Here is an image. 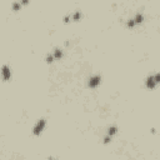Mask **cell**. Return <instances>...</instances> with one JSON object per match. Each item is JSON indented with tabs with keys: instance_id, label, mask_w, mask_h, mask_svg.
Listing matches in <instances>:
<instances>
[{
	"instance_id": "277c9868",
	"label": "cell",
	"mask_w": 160,
	"mask_h": 160,
	"mask_svg": "<svg viewBox=\"0 0 160 160\" xmlns=\"http://www.w3.org/2000/svg\"><path fill=\"white\" fill-rule=\"evenodd\" d=\"M1 74H3V80L4 81H9L11 79V70L8 65H3V70H1Z\"/></svg>"
},
{
	"instance_id": "5b68a950",
	"label": "cell",
	"mask_w": 160,
	"mask_h": 160,
	"mask_svg": "<svg viewBox=\"0 0 160 160\" xmlns=\"http://www.w3.org/2000/svg\"><path fill=\"white\" fill-rule=\"evenodd\" d=\"M81 16H83L81 11H80V10H76L74 14H71V20L73 21H79V20L81 19Z\"/></svg>"
},
{
	"instance_id": "30bf717a",
	"label": "cell",
	"mask_w": 160,
	"mask_h": 160,
	"mask_svg": "<svg viewBox=\"0 0 160 160\" xmlns=\"http://www.w3.org/2000/svg\"><path fill=\"white\" fill-rule=\"evenodd\" d=\"M45 60H46V63H48V64H50V63H53V61H54V60H55V58H54V55H53V53H51V54H48V55H46V59H45Z\"/></svg>"
},
{
	"instance_id": "9c48e42d",
	"label": "cell",
	"mask_w": 160,
	"mask_h": 160,
	"mask_svg": "<svg viewBox=\"0 0 160 160\" xmlns=\"http://www.w3.org/2000/svg\"><path fill=\"white\" fill-rule=\"evenodd\" d=\"M116 133H118V128H116V126H110V128L108 129V134L111 135V136H113V135H115Z\"/></svg>"
},
{
	"instance_id": "7c38bea8",
	"label": "cell",
	"mask_w": 160,
	"mask_h": 160,
	"mask_svg": "<svg viewBox=\"0 0 160 160\" xmlns=\"http://www.w3.org/2000/svg\"><path fill=\"white\" fill-rule=\"evenodd\" d=\"M110 141H111V135H106V136L104 138V144H109Z\"/></svg>"
},
{
	"instance_id": "3957f363",
	"label": "cell",
	"mask_w": 160,
	"mask_h": 160,
	"mask_svg": "<svg viewBox=\"0 0 160 160\" xmlns=\"http://www.w3.org/2000/svg\"><path fill=\"white\" fill-rule=\"evenodd\" d=\"M145 85H146V88L150 89V90L155 89V86L158 85V83H156V80H155L154 75H149V76L146 78V80H145Z\"/></svg>"
},
{
	"instance_id": "8fae6325",
	"label": "cell",
	"mask_w": 160,
	"mask_h": 160,
	"mask_svg": "<svg viewBox=\"0 0 160 160\" xmlns=\"http://www.w3.org/2000/svg\"><path fill=\"white\" fill-rule=\"evenodd\" d=\"M135 25H136V24H135V20L134 19H129L128 21H126V26L128 28H134Z\"/></svg>"
},
{
	"instance_id": "9a60e30c",
	"label": "cell",
	"mask_w": 160,
	"mask_h": 160,
	"mask_svg": "<svg viewBox=\"0 0 160 160\" xmlns=\"http://www.w3.org/2000/svg\"><path fill=\"white\" fill-rule=\"evenodd\" d=\"M20 1H21V4H23V5H26V4H29V3H30V0H20Z\"/></svg>"
},
{
	"instance_id": "7a4b0ae2",
	"label": "cell",
	"mask_w": 160,
	"mask_h": 160,
	"mask_svg": "<svg viewBox=\"0 0 160 160\" xmlns=\"http://www.w3.org/2000/svg\"><path fill=\"white\" fill-rule=\"evenodd\" d=\"M100 83H101V76H100V75H94V76H91L89 79L88 85H89V88L95 89V88L99 86Z\"/></svg>"
},
{
	"instance_id": "8992f818",
	"label": "cell",
	"mask_w": 160,
	"mask_h": 160,
	"mask_svg": "<svg viewBox=\"0 0 160 160\" xmlns=\"http://www.w3.org/2000/svg\"><path fill=\"white\" fill-rule=\"evenodd\" d=\"M53 55H54V58L55 60H60L63 58V51H61V49H54V51H53Z\"/></svg>"
},
{
	"instance_id": "52a82bcc",
	"label": "cell",
	"mask_w": 160,
	"mask_h": 160,
	"mask_svg": "<svg viewBox=\"0 0 160 160\" xmlns=\"http://www.w3.org/2000/svg\"><path fill=\"white\" fill-rule=\"evenodd\" d=\"M134 20H135V24H136V25L141 24V23L144 21V15H143V14H140V13H138L136 15H135Z\"/></svg>"
},
{
	"instance_id": "6da1fadb",
	"label": "cell",
	"mask_w": 160,
	"mask_h": 160,
	"mask_svg": "<svg viewBox=\"0 0 160 160\" xmlns=\"http://www.w3.org/2000/svg\"><path fill=\"white\" fill-rule=\"evenodd\" d=\"M45 125H46V121H45V119H40V120H38V123L35 124V126L33 128V134L35 135V136H39V135L44 131Z\"/></svg>"
},
{
	"instance_id": "5bb4252c",
	"label": "cell",
	"mask_w": 160,
	"mask_h": 160,
	"mask_svg": "<svg viewBox=\"0 0 160 160\" xmlns=\"http://www.w3.org/2000/svg\"><path fill=\"white\" fill-rule=\"evenodd\" d=\"M70 20H71V15H66V16L64 18V23H69Z\"/></svg>"
},
{
	"instance_id": "ba28073f",
	"label": "cell",
	"mask_w": 160,
	"mask_h": 160,
	"mask_svg": "<svg viewBox=\"0 0 160 160\" xmlns=\"http://www.w3.org/2000/svg\"><path fill=\"white\" fill-rule=\"evenodd\" d=\"M21 6H23L21 1H20V0H18V1H15V3L13 4V10H14V11H19V10L21 9Z\"/></svg>"
},
{
	"instance_id": "4fadbf2b",
	"label": "cell",
	"mask_w": 160,
	"mask_h": 160,
	"mask_svg": "<svg viewBox=\"0 0 160 160\" xmlns=\"http://www.w3.org/2000/svg\"><path fill=\"white\" fill-rule=\"evenodd\" d=\"M154 78H155V80H156V83H158V84H160V73L154 74Z\"/></svg>"
}]
</instances>
